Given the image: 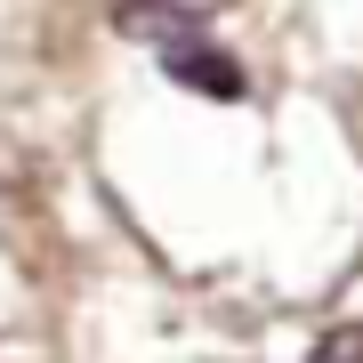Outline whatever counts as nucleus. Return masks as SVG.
<instances>
[{"mask_svg": "<svg viewBox=\"0 0 363 363\" xmlns=\"http://www.w3.org/2000/svg\"><path fill=\"white\" fill-rule=\"evenodd\" d=\"M162 65L178 73L186 89L218 97V105H234V97H250V73L234 65V57H218V49H202V40H169V49H162Z\"/></svg>", "mask_w": 363, "mask_h": 363, "instance_id": "nucleus-1", "label": "nucleus"}, {"mask_svg": "<svg viewBox=\"0 0 363 363\" xmlns=\"http://www.w3.org/2000/svg\"><path fill=\"white\" fill-rule=\"evenodd\" d=\"M315 363H363V323H339V331H323Z\"/></svg>", "mask_w": 363, "mask_h": 363, "instance_id": "nucleus-2", "label": "nucleus"}]
</instances>
